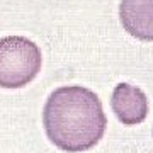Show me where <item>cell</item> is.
Listing matches in <instances>:
<instances>
[{
  "instance_id": "obj_1",
  "label": "cell",
  "mask_w": 153,
  "mask_h": 153,
  "mask_svg": "<svg viewBox=\"0 0 153 153\" xmlns=\"http://www.w3.org/2000/svg\"><path fill=\"white\" fill-rule=\"evenodd\" d=\"M43 126L48 140L58 150L83 153L102 140L107 117L94 90L82 85H63L46 99Z\"/></svg>"
},
{
  "instance_id": "obj_2",
  "label": "cell",
  "mask_w": 153,
  "mask_h": 153,
  "mask_svg": "<svg viewBox=\"0 0 153 153\" xmlns=\"http://www.w3.org/2000/svg\"><path fill=\"white\" fill-rule=\"evenodd\" d=\"M43 55L34 41L24 36L0 39V87L22 88L41 71Z\"/></svg>"
},
{
  "instance_id": "obj_3",
  "label": "cell",
  "mask_w": 153,
  "mask_h": 153,
  "mask_svg": "<svg viewBox=\"0 0 153 153\" xmlns=\"http://www.w3.org/2000/svg\"><path fill=\"white\" fill-rule=\"evenodd\" d=\"M111 107L124 126L141 124L148 116V97L140 87L121 82L112 90Z\"/></svg>"
},
{
  "instance_id": "obj_4",
  "label": "cell",
  "mask_w": 153,
  "mask_h": 153,
  "mask_svg": "<svg viewBox=\"0 0 153 153\" xmlns=\"http://www.w3.org/2000/svg\"><path fill=\"white\" fill-rule=\"evenodd\" d=\"M119 21L129 36L153 41V0H121Z\"/></svg>"
}]
</instances>
